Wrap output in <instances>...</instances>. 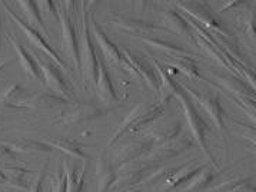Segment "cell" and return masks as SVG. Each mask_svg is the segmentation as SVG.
Returning a JSON list of instances; mask_svg holds the SVG:
<instances>
[{
  "label": "cell",
  "mask_w": 256,
  "mask_h": 192,
  "mask_svg": "<svg viewBox=\"0 0 256 192\" xmlns=\"http://www.w3.org/2000/svg\"><path fill=\"white\" fill-rule=\"evenodd\" d=\"M180 86L184 88L186 93L190 96L192 101H195L204 111L208 113V116L212 119L214 125L219 131H224L225 129V118H226V112L224 109V106L220 105V101H219V96L218 95H214L210 92H199L188 86L186 83H180Z\"/></svg>",
  "instance_id": "obj_7"
},
{
  "label": "cell",
  "mask_w": 256,
  "mask_h": 192,
  "mask_svg": "<svg viewBox=\"0 0 256 192\" xmlns=\"http://www.w3.org/2000/svg\"><path fill=\"white\" fill-rule=\"evenodd\" d=\"M205 162H184V163H182V166L174 172L172 176H169V178L164 182V186H162L160 192L174 191L176 188H180V186L188 185L199 172L202 171V169H205Z\"/></svg>",
  "instance_id": "obj_14"
},
{
  "label": "cell",
  "mask_w": 256,
  "mask_h": 192,
  "mask_svg": "<svg viewBox=\"0 0 256 192\" xmlns=\"http://www.w3.org/2000/svg\"><path fill=\"white\" fill-rule=\"evenodd\" d=\"M140 41L144 42V45L154 48V49H158V51L164 52V55H182V56H196L194 52L188 51L184 49V46H179V45H174V43H170L168 41H162V39H156V38H140Z\"/></svg>",
  "instance_id": "obj_32"
},
{
  "label": "cell",
  "mask_w": 256,
  "mask_h": 192,
  "mask_svg": "<svg viewBox=\"0 0 256 192\" xmlns=\"http://www.w3.org/2000/svg\"><path fill=\"white\" fill-rule=\"evenodd\" d=\"M18 161V153L12 149L8 143H0V163L2 166H6L8 162Z\"/></svg>",
  "instance_id": "obj_35"
},
{
  "label": "cell",
  "mask_w": 256,
  "mask_h": 192,
  "mask_svg": "<svg viewBox=\"0 0 256 192\" xmlns=\"http://www.w3.org/2000/svg\"><path fill=\"white\" fill-rule=\"evenodd\" d=\"M59 9V22L62 25V35H63V45L66 55L72 61L73 68L76 71H80V53H79V42L76 36V28L73 25L70 12L66 11V8L60 3H58Z\"/></svg>",
  "instance_id": "obj_10"
},
{
  "label": "cell",
  "mask_w": 256,
  "mask_h": 192,
  "mask_svg": "<svg viewBox=\"0 0 256 192\" xmlns=\"http://www.w3.org/2000/svg\"><path fill=\"white\" fill-rule=\"evenodd\" d=\"M220 171L215 169L210 165H206L205 169L199 172L192 181L188 185H184L180 192H202L205 191L206 188H209V185H212L214 181L219 176Z\"/></svg>",
  "instance_id": "obj_23"
},
{
  "label": "cell",
  "mask_w": 256,
  "mask_h": 192,
  "mask_svg": "<svg viewBox=\"0 0 256 192\" xmlns=\"http://www.w3.org/2000/svg\"><path fill=\"white\" fill-rule=\"evenodd\" d=\"M12 63H13V61H10L9 58H8V59H4V61H2L0 62V71H3L8 65H12Z\"/></svg>",
  "instance_id": "obj_41"
},
{
  "label": "cell",
  "mask_w": 256,
  "mask_h": 192,
  "mask_svg": "<svg viewBox=\"0 0 256 192\" xmlns=\"http://www.w3.org/2000/svg\"><path fill=\"white\" fill-rule=\"evenodd\" d=\"M164 108L166 106L162 105L160 102L156 103V105H152V106H146V109L140 113V116L138 118V121L134 122V125L130 128V131L128 132V133H130V135L138 133L139 131L144 129V126H148V125L154 123V121H158L160 116H164Z\"/></svg>",
  "instance_id": "obj_29"
},
{
  "label": "cell",
  "mask_w": 256,
  "mask_h": 192,
  "mask_svg": "<svg viewBox=\"0 0 256 192\" xmlns=\"http://www.w3.org/2000/svg\"><path fill=\"white\" fill-rule=\"evenodd\" d=\"M184 133V123L180 119H174L169 123H164L162 126L154 128V131L146 132V138L150 139L154 145H164L168 142L174 141Z\"/></svg>",
  "instance_id": "obj_19"
},
{
  "label": "cell",
  "mask_w": 256,
  "mask_h": 192,
  "mask_svg": "<svg viewBox=\"0 0 256 192\" xmlns=\"http://www.w3.org/2000/svg\"><path fill=\"white\" fill-rule=\"evenodd\" d=\"M96 92L99 99L104 103H113L118 101V93L113 86V81L110 73L108 71L106 61L102 58H98V81H96Z\"/></svg>",
  "instance_id": "obj_15"
},
{
  "label": "cell",
  "mask_w": 256,
  "mask_h": 192,
  "mask_svg": "<svg viewBox=\"0 0 256 192\" xmlns=\"http://www.w3.org/2000/svg\"><path fill=\"white\" fill-rule=\"evenodd\" d=\"M50 192H66V175L62 166L58 173L52 178Z\"/></svg>",
  "instance_id": "obj_36"
},
{
  "label": "cell",
  "mask_w": 256,
  "mask_h": 192,
  "mask_svg": "<svg viewBox=\"0 0 256 192\" xmlns=\"http://www.w3.org/2000/svg\"><path fill=\"white\" fill-rule=\"evenodd\" d=\"M62 168L66 175V192H82L83 183H84V173L88 169V162L83 163L80 171L76 166H70L64 161H62Z\"/></svg>",
  "instance_id": "obj_25"
},
{
  "label": "cell",
  "mask_w": 256,
  "mask_h": 192,
  "mask_svg": "<svg viewBox=\"0 0 256 192\" xmlns=\"http://www.w3.org/2000/svg\"><path fill=\"white\" fill-rule=\"evenodd\" d=\"M16 153H52L54 151L49 142H42L38 139H16L8 143Z\"/></svg>",
  "instance_id": "obj_26"
},
{
  "label": "cell",
  "mask_w": 256,
  "mask_h": 192,
  "mask_svg": "<svg viewBox=\"0 0 256 192\" xmlns=\"http://www.w3.org/2000/svg\"><path fill=\"white\" fill-rule=\"evenodd\" d=\"M164 23L168 25V31L169 33H174V35H180V36H186L190 41L195 39V32L190 28L189 22L186 21L184 15L178 13L176 11H164Z\"/></svg>",
  "instance_id": "obj_21"
},
{
  "label": "cell",
  "mask_w": 256,
  "mask_h": 192,
  "mask_svg": "<svg viewBox=\"0 0 256 192\" xmlns=\"http://www.w3.org/2000/svg\"><path fill=\"white\" fill-rule=\"evenodd\" d=\"M244 28H245V33L252 38V41H255V13H248L244 19Z\"/></svg>",
  "instance_id": "obj_38"
},
{
  "label": "cell",
  "mask_w": 256,
  "mask_h": 192,
  "mask_svg": "<svg viewBox=\"0 0 256 192\" xmlns=\"http://www.w3.org/2000/svg\"><path fill=\"white\" fill-rule=\"evenodd\" d=\"M210 192H255V185L250 178H240L220 183L219 186L212 188Z\"/></svg>",
  "instance_id": "obj_33"
},
{
  "label": "cell",
  "mask_w": 256,
  "mask_h": 192,
  "mask_svg": "<svg viewBox=\"0 0 256 192\" xmlns=\"http://www.w3.org/2000/svg\"><path fill=\"white\" fill-rule=\"evenodd\" d=\"M58 105H72V102L52 92H32L28 102L29 108H42V109H52Z\"/></svg>",
  "instance_id": "obj_24"
},
{
  "label": "cell",
  "mask_w": 256,
  "mask_h": 192,
  "mask_svg": "<svg viewBox=\"0 0 256 192\" xmlns=\"http://www.w3.org/2000/svg\"><path fill=\"white\" fill-rule=\"evenodd\" d=\"M53 149H59L63 153H68L69 156L76 158V159H82V161L88 162L89 156L86 155V152L83 151V146L78 141H74L72 138H60V139H53L49 141Z\"/></svg>",
  "instance_id": "obj_28"
},
{
  "label": "cell",
  "mask_w": 256,
  "mask_h": 192,
  "mask_svg": "<svg viewBox=\"0 0 256 192\" xmlns=\"http://www.w3.org/2000/svg\"><path fill=\"white\" fill-rule=\"evenodd\" d=\"M33 58L36 59L40 68L43 81L46 83L48 89L52 93L62 96L68 101H74V89L70 81L64 76V72L40 52H34Z\"/></svg>",
  "instance_id": "obj_3"
},
{
  "label": "cell",
  "mask_w": 256,
  "mask_h": 192,
  "mask_svg": "<svg viewBox=\"0 0 256 192\" xmlns=\"http://www.w3.org/2000/svg\"><path fill=\"white\" fill-rule=\"evenodd\" d=\"M118 173L110 159L102 153L96 162V181H98V192H110L113 183L116 182Z\"/></svg>",
  "instance_id": "obj_18"
},
{
  "label": "cell",
  "mask_w": 256,
  "mask_h": 192,
  "mask_svg": "<svg viewBox=\"0 0 256 192\" xmlns=\"http://www.w3.org/2000/svg\"><path fill=\"white\" fill-rule=\"evenodd\" d=\"M110 25H113L116 29L124 32V33H129V35H149V33H154V32H168L169 31L164 28V26H159L154 22L144 21V19H136V18H128V16H114Z\"/></svg>",
  "instance_id": "obj_13"
},
{
  "label": "cell",
  "mask_w": 256,
  "mask_h": 192,
  "mask_svg": "<svg viewBox=\"0 0 256 192\" xmlns=\"http://www.w3.org/2000/svg\"><path fill=\"white\" fill-rule=\"evenodd\" d=\"M44 173H46V166H44V169H42L39 172V175L34 178V181L32 182L29 192H43V178H44Z\"/></svg>",
  "instance_id": "obj_39"
},
{
  "label": "cell",
  "mask_w": 256,
  "mask_h": 192,
  "mask_svg": "<svg viewBox=\"0 0 256 192\" xmlns=\"http://www.w3.org/2000/svg\"><path fill=\"white\" fill-rule=\"evenodd\" d=\"M18 6L20 8L22 15L26 18V23L38 32H42L48 36V29L44 26V21L42 18L40 11L38 8V3L34 2H18Z\"/></svg>",
  "instance_id": "obj_27"
},
{
  "label": "cell",
  "mask_w": 256,
  "mask_h": 192,
  "mask_svg": "<svg viewBox=\"0 0 256 192\" xmlns=\"http://www.w3.org/2000/svg\"><path fill=\"white\" fill-rule=\"evenodd\" d=\"M104 115V111L94 103H74L70 109L64 111L56 123L63 126H76L86 122L94 121Z\"/></svg>",
  "instance_id": "obj_11"
},
{
  "label": "cell",
  "mask_w": 256,
  "mask_h": 192,
  "mask_svg": "<svg viewBox=\"0 0 256 192\" xmlns=\"http://www.w3.org/2000/svg\"><path fill=\"white\" fill-rule=\"evenodd\" d=\"M146 109V105L144 103H139L138 106H134L132 111L129 112L126 116H124V119H123L122 122H120V125L118 126V129H116V132L112 135V138L109 139V142H108V145L109 146H112L113 143H116V142L119 141L122 136H124L128 132L130 131V128L134 125V122L138 121V118L140 116V113Z\"/></svg>",
  "instance_id": "obj_31"
},
{
  "label": "cell",
  "mask_w": 256,
  "mask_h": 192,
  "mask_svg": "<svg viewBox=\"0 0 256 192\" xmlns=\"http://www.w3.org/2000/svg\"><path fill=\"white\" fill-rule=\"evenodd\" d=\"M119 49L122 52V55L124 56L126 62L129 63V66L136 72L138 78L140 81H144L150 89L156 93H159V79H158V73L154 71V65H150L149 62L144 61V58H142L140 55L134 53V51H130L129 48H120Z\"/></svg>",
  "instance_id": "obj_12"
},
{
  "label": "cell",
  "mask_w": 256,
  "mask_h": 192,
  "mask_svg": "<svg viewBox=\"0 0 256 192\" xmlns=\"http://www.w3.org/2000/svg\"><path fill=\"white\" fill-rule=\"evenodd\" d=\"M2 5H3V8H4V11L8 12V16H9L12 21H13V23H14V25H18V26L20 28L22 32L26 35V38H28V39H29V41H30L33 45H34V48H38L39 51L43 52V55H44V56H48V58H49L52 62H54V63H56V65H58V66H59V68H60L63 72L69 69V68L66 66L64 61H63L60 56H59V53L54 51L50 45L48 43V41L44 39V36L42 35L40 32H38L36 29H33L32 26H29L26 22L22 19V16H19V15L13 11V9H10L9 3L3 2Z\"/></svg>",
  "instance_id": "obj_5"
},
{
  "label": "cell",
  "mask_w": 256,
  "mask_h": 192,
  "mask_svg": "<svg viewBox=\"0 0 256 192\" xmlns=\"http://www.w3.org/2000/svg\"><path fill=\"white\" fill-rule=\"evenodd\" d=\"M118 192H140V189H139V188H130V189H123V191Z\"/></svg>",
  "instance_id": "obj_42"
},
{
  "label": "cell",
  "mask_w": 256,
  "mask_h": 192,
  "mask_svg": "<svg viewBox=\"0 0 256 192\" xmlns=\"http://www.w3.org/2000/svg\"><path fill=\"white\" fill-rule=\"evenodd\" d=\"M174 98L178 99L179 105L182 106L184 113V119H186V123L189 126V131H190V136L194 138L195 143L199 146V149L205 153L206 159L209 162L210 166H214L215 169H219L218 168V163H216L214 155L210 153L208 145H206V129H208V123H206L202 116L199 115V112L196 109V106L194 105V101L190 99V96L186 93L184 88L180 86L179 83V89L176 92Z\"/></svg>",
  "instance_id": "obj_1"
},
{
  "label": "cell",
  "mask_w": 256,
  "mask_h": 192,
  "mask_svg": "<svg viewBox=\"0 0 256 192\" xmlns=\"http://www.w3.org/2000/svg\"><path fill=\"white\" fill-rule=\"evenodd\" d=\"M0 185H4V186H12L9 178L6 176V173L2 171V169H0Z\"/></svg>",
  "instance_id": "obj_40"
},
{
  "label": "cell",
  "mask_w": 256,
  "mask_h": 192,
  "mask_svg": "<svg viewBox=\"0 0 256 192\" xmlns=\"http://www.w3.org/2000/svg\"><path fill=\"white\" fill-rule=\"evenodd\" d=\"M154 146V142L150 141V139H148V138L123 143L114 151L110 162H112L113 166L118 171V169H120V168L126 166V165L142 161L144 156L152 151Z\"/></svg>",
  "instance_id": "obj_9"
},
{
  "label": "cell",
  "mask_w": 256,
  "mask_h": 192,
  "mask_svg": "<svg viewBox=\"0 0 256 192\" xmlns=\"http://www.w3.org/2000/svg\"><path fill=\"white\" fill-rule=\"evenodd\" d=\"M215 81L232 98H252L255 99V89L242 78L232 75H215Z\"/></svg>",
  "instance_id": "obj_17"
},
{
  "label": "cell",
  "mask_w": 256,
  "mask_h": 192,
  "mask_svg": "<svg viewBox=\"0 0 256 192\" xmlns=\"http://www.w3.org/2000/svg\"><path fill=\"white\" fill-rule=\"evenodd\" d=\"M154 68L156 73H159V102L166 106V103L174 98L176 92L179 89V83L174 81V78L166 72L164 66L159 63V61L154 58Z\"/></svg>",
  "instance_id": "obj_20"
},
{
  "label": "cell",
  "mask_w": 256,
  "mask_h": 192,
  "mask_svg": "<svg viewBox=\"0 0 256 192\" xmlns=\"http://www.w3.org/2000/svg\"><path fill=\"white\" fill-rule=\"evenodd\" d=\"M2 171L6 173L13 188H18V189H29L30 188L32 183L29 182V176L33 173V171L30 169L14 166V165H6V166H3Z\"/></svg>",
  "instance_id": "obj_30"
},
{
  "label": "cell",
  "mask_w": 256,
  "mask_h": 192,
  "mask_svg": "<svg viewBox=\"0 0 256 192\" xmlns=\"http://www.w3.org/2000/svg\"><path fill=\"white\" fill-rule=\"evenodd\" d=\"M164 62L170 63L174 66V69L176 68V71H179V73L186 75L189 79H198V81H204V76L200 75V72L196 66L195 61L190 56H182V55H166ZM170 66V68H172Z\"/></svg>",
  "instance_id": "obj_22"
},
{
  "label": "cell",
  "mask_w": 256,
  "mask_h": 192,
  "mask_svg": "<svg viewBox=\"0 0 256 192\" xmlns=\"http://www.w3.org/2000/svg\"><path fill=\"white\" fill-rule=\"evenodd\" d=\"M38 8L40 11L42 18L44 15V18H49L52 21H59V9H58V5L56 3L46 0V2L38 3Z\"/></svg>",
  "instance_id": "obj_34"
},
{
  "label": "cell",
  "mask_w": 256,
  "mask_h": 192,
  "mask_svg": "<svg viewBox=\"0 0 256 192\" xmlns=\"http://www.w3.org/2000/svg\"><path fill=\"white\" fill-rule=\"evenodd\" d=\"M82 25H83V42L80 53V71L83 75L84 85L90 83L96 85L98 81V53L94 49L92 38H90V28H89V3L83 2L82 5Z\"/></svg>",
  "instance_id": "obj_4"
},
{
  "label": "cell",
  "mask_w": 256,
  "mask_h": 192,
  "mask_svg": "<svg viewBox=\"0 0 256 192\" xmlns=\"http://www.w3.org/2000/svg\"><path fill=\"white\" fill-rule=\"evenodd\" d=\"M195 145V141L190 135H180L179 138H176L174 141L164 143V145H154L152 151L149 152L144 159L149 163L159 165L160 162L170 161L174 159L176 156L182 155L189 149H192Z\"/></svg>",
  "instance_id": "obj_8"
},
{
  "label": "cell",
  "mask_w": 256,
  "mask_h": 192,
  "mask_svg": "<svg viewBox=\"0 0 256 192\" xmlns=\"http://www.w3.org/2000/svg\"><path fill=\"white\" fill-rule=\"evenodd\" d=\"M174 8L180 9L189 19L196 22L206 32L220 35V36H224L228 41H235L234 35L226 29L225 26H224V23L218 19V16L210 11V8L208 5H205V3H200V2H182V3L176 2Z\"/></svg>",
  "instance_id": "obj_2"
},
{
  "label": "cell",
  "mask_w": 256,
  "mask_h": 192,
  "mask_svg": "<svg viewBox=\"0 0 256 192\" xmlns=\"http://www.w3.org/2000/svg\"><path fill=\"white\" fill-rule=\"evenodd\" d=\"M6 39H8V42L13 46V49L16 52V55H18V58H19V62H20L22 68H23V71L26 72V75H28L29 78H32V79H34V81L44 83L40 68H39L38 62L33 58V55H32L30 52H28V49H26L24 46H22L13 35H8Z\"/></svg>",
  "instance_id": "obj_16"
},
{
  "label": "cell",
  "mask_w": 256,
  "mask_h": 192,
  "mask_svg": "<svg viewBox=\"0 0 256 192\" xmlns=\"http://www.w3.org/2000/svg\"><path fill=\"white\" fill-rule=\"evenodd\" d=\"M232 99L242 111H245L249 116L255 119V99L252 98H232Z\"/></svg>",
  "instance_id": "obj_37"
},
{
  "label": "cell",
  "mask_w": 256,
  "mask_h": 192,
  "mask_svg": "<svg viewBox=\"0 0 256 192\" xmlns=\"http://www.w3.org/2000/svg\"><path fill=\"white\" fill-rule=\"evenodd\" d=\"M89 28H90V35H92L93 39L96 42L98 48L100 49V52L103 53V56H104V61H108L109 63H112V65H116V66H120L123 69H126L129 73H132L134 78H138L136 72L129 66V63L124 59V56L122 55L119 46L114 45V43L104 35V32L100 29V26L96 23L92 11L89 13Z\"/></svg>",
  "instance_id": "obj_6"
}]
</instances>
